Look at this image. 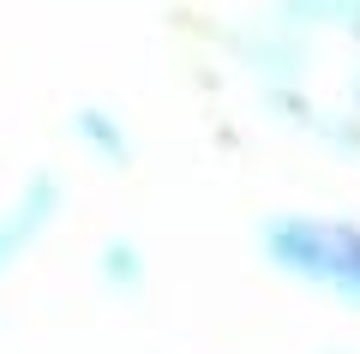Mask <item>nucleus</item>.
<instances>
[{
  "instance_id": "obj_6",
  "label": "nucleus",
  "mask_w": 360,
  "mask_h": 354,
  "mask_svg": "<svg viewBox=\"0 0 360 354\" xmlns=\"http://www.w3.org/2000/svg\"><path fill=\"white\" fill-rule=\"evenodd\" d=\"M96 282H103L108 294H120V301H139V294L150 289V253H144L132 234H108V241L96 246Z\"/></svg>"
},
{
  "instance_id": "obj_1",
  "label": "nucleus",
  "mask_w": 360,
  "mask_h": 354,
  "mask_svg": "<svg viewBox=\"0 0 360 354\" xmlns=\"http://www.w3.org/2000/svg\"><path fill=\"white\" fill-rule=\"evenodd\" d=\"M258 258L283 282L324 294L342 312H360V222L330 210H270L258 222Z\"/></svg>"
},
{
  "instance_id": "obj_2",
  "label": "nucleus",
  "mask_w": 360,
  "mask_h": 354,
  "mask_svg": "<svg viewBox=\"0 0 360 354\" xmlns=\"http://www.w3.org/2000/svg\"><path fill=\"white\" fill-rule=\"evenodd\" d=\"M222 49H229V61L258 84V96H270V90H312L319 49H312V37L288 30L283 18H270V13L240 18V25L222 30Z\"/></svg>"
},
{
  "instance_id": "obj_7",
  "label": "nucleus",
  "mask_w": 360,
  "mask_h": 354,
  "mask_svg": "<svg viewBox=\"0 0 360 354\" xmlns=\"http://www.w3.org/2000/svg\"><path fill=\"white\" fill-rule=\"evenodd\" d=\"M324 354H348V348H324Z\"/></svg>"
},
{
  "instance_id": "obj_4",
  "label": "nucleus",
  "mask_w": 360,
  "mask_h": 354,
  "mask_svg": "<svg viewBox=\"0 0 360 354\" xmlns=\"http://www.w3.org/2000/svg\"><path fill=\"white\" fill-rule=\"evenodd\" d=\"M66 132H72V144L90 156V163H103V168H132V156H139L132 127L108 108V102H78L72 120H66Z\"/></svg>"
},
{
  "instance_id": "obj_3",
  "label": "nucleus",
  "mask_w": 360,
  "mask_h": 354,
  "mask_svg": "<svg viewBox=\"0 0 360 354\" xmlns=\"http://www.w3.org/2000/svg\"><path fill=\"white\" fill-rule=\"evenodd\" d=\"M60 210H66V180L54 168H30L13 204H0V277L60 222Z\"/></svg>"
},
{
  "instance_id": "obj_5",
  "label": "nucleus",
  "mask_w": 360,
  "mask_h": 354,
  "mask_svg": "<svg viewBox=\"0 0 360 354\" xmlns=\"http://www.w3.org/2000/svg\"><path fill=\"white\" fill-rule=\"evenodd\" d=\"M270 18H283L300 37H336V42H360V0H264Z\"/></svg>"
}]
</instances>
